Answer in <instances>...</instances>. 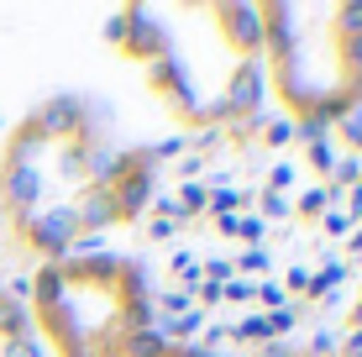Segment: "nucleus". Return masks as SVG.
Returning <instances> with one entry per match:
<instances>
[{
  "label": "nucleus",
  "mask_w": 362,
  "mask_h": 357,
  "mask_svg": "<svg viewBox=\"0 0 362 357\" xmlns=\"http://www.w3.org/2000/svg\"><path fill=\"white\" fill-rule=\"evenodd\" d=\"M346 326H352V331H362V300L352 305V315H346Z\"/></svg>",
  "instance_id": "6ab92c4d"
},
{
  "label": "nucleus",
  "mask_w": 362,
  "mask_h": 357,
  "mask_svg": "<svg viewBox=\"0 0 362 357\" xmlns=\"http://www.w3.org/2000/svg\"><path fill=\"white\" fill-rule=\"evenodd\" d=\"M305 289H310V268L294 263L289 274H284V294H305Z\"/></svg>",
  "instance_id": "4468645a"
},
{
  "label": "nucleus",
  "mask_w": 362,
  "mask_h": 357,
  "mask_svg": "<svg viewBox=\"0 0 362 357\" xmlns=\"http://www.w3.org/2000/svg\"><path fill=\"white\" fill-rule=\"evenodd\" d=\"M336 158H341V153H336V142H315V147H305V163L315 168V174L326 179V184H331V174H336Z\"/></svg>",
  "instance_id": "39448f33"
},
{
  "label": "nucleus",
  "mask_w": 362,
  "mask_h": 357,
  "mask_svg": "<svg viewBox=\"0 0 362 357\" xmlns=\"http://www.w3.org/2000/svg\"><path fill=\"white\" fill-rule=\"evenodd\" d=\"M289 184H294V168H289V163H279V168L268 174V189H273V194H284Z\"/></svg>",
  "instance_id": "2eb2a0df"
},
{
  "label": "nucleus",
  "mask_w": 362,
  "mask_h": 357,
  "mask_svg": "<svg viewBox=\"0 0 362 357\" xmlns=\"http://www.w3.org/2000/svg\"><path fill=\"white\" fill-rule=\"evenodd\" d=\"M236 221H242V216H216V231H221V237H236Z\"/></svg>",
  "instance_id": "f3484780"
},
{
  "label": "nucleus",
  "mask_w": 362,
  "mask_h": 357,
  "mask_svg": "<svg viewBox=\"0 0 362 357\" xmlns=\"http://www.w3.org/2000/svg\"><path fill=\"white\" fill-rule=\"evenodd\" d=\"M263 74L289 116L336 127L362 105V0L346 6H257Z\"/></svg>",
  "instance_id": "f257e3e1"
},
{
  "label": "nucleus",
  "mask_w": 362,
  "mask_h": 357,
  "mask_svg": "<svg viewBox=\"0 0 362 357\" xmlns=\"http://www.w3.org/2000/svg\"><path fill=\"white\" fill-rule=\"evenodd\" d=\"M257 142H268V147H289V121H263V131H257Z\"/></svg>",
  "instance_id": "f8f14e48"
},
{
  "label": "nucleus",
  "mask_w": 362,
  "mask_h": 357,
  "mask_svg": "<svg viewBox=\"0 0 362 357\" xmlns=\"http://www.w3.org/2000/svg\"><path fill=\"white\" fill-rule=\"evenodd\" d=\"M257 305H263V310L273 315V310H284V305H289V294H284L279 284H257V294H252Z\"/></svg>",
  "instance_id": "ddd939ff"
},
{
  "label": "nucleus",
  "mask_w": 362,
  "mask_h": 357,
  "mask_svg": "<svg viewBox=\"0 0 362 357\" xmlns=\"http://www.w3.org/2000/svg\"><path fill=\"white\" fill-rule=\"evenodd\" d=\"M257 205H263V221H284V216L294 211L289 194H273V189H263V200H257Z\"/></svg>",
  "instance_id": "9b49d317"
},
{
  "label": "nucleus",
  "mask_w": 362,
  "mask_h": 357,
  "mask_svg": "<svg viewBox=\"0 0 362 357\" xmlns=\"http://www.w3.org/2000/svg\"><path fill=\"white\" fill-rule=\"evenodd\" d=\"M236 237H242L247 247H263V237H268V221H263V216H242V221H236Z\"/></svg>",
  "instance_id": "6e6552de"
},
{
  "label": "nucleus",
  "mask_w": 362,
  "mask_h": 357,
  "mask_svg": "<svg viewBox=\"0 0 362 357\" xmlns=\"http://www.w3.org/2000/svg\"><path fill=\"white\" fill-rule=\"evenodd\" d=\"M331 137L341 142L352 158H362V105H357V110H346V116L336 121V127H331Z\"/></svg>",
  "instance_id": "7ed1b4c3"
},
{
  "label": "nucleus",
  "mask_w": 362,
  "mask_h": 357,
  "mask_svg": "<svg viewBox=\"0 0 362 357\" xmlns=\"http://www.w3.org/2000/svg\"><path fill=\"white\" fill-rule=\"evenodd\" d=\"M331 205H336V194L326 189V184H310V189L299 194V216H326Z\"/></svg>",
  "instance_id": "423d86ee"
},
{
  "label": "nucleus",
  "mask_w": 362,
  "mask_h": 357,
  "mask_svg": "<svg viewBox=\"0 0 362 357\" xmlns=\"http://www.w3.org/2000/svg\"><path fill=\"white\" fill-rule=\"evenodd\" d=\"M346 257H362V226H352V237H346Z\"/></svg>",
  "instance_id": "a211bd4d"
},
{
  "label": "nucleus",
  "mask_w": 362,
  "mask_h": 357,
  "mask_svg": "<svg viewBox=\"0 0 362 357\" xmlns=\"http://www.w3.org/2000/svg\"><path fill=\"white\" fill-rule=\"evenodd\" d=\"M268 263H273V257H268V247H247V252H242V257H236V263H231V268H236V279H242V274H263V268H268Z\"/></svg>",
  "instance_id": "1a4fd4ad"
},
{
  "label": "nucleus",
  "mask_w": 362,
  "mask_h": 357,
  "mask_svg": "<svg viewBox=\"0 0 362 357\" xmlns=\"http://www.w3.org/2000/svg\"><path fill=\"white\" fill-rule=\"evenodd\" d=\"M173 231H179V226H173V221H168V216H158V221H153V226H147V237H153V242H168V237H173Z\"/></svg>",
  "instance_id": "dca6fc26"
},
{
  "label": "nucleus",
  "mask_w": 362,
  "mask_h": 357,
  "mask_svg": "<svg viewBox=\"0 0 362 357\" xmlns=\"http://www.w3.org/2000/svg\"><path fill=\"white\" fill-rule=\"evenodd\" d=\"M226 331H231L236 341H263V347H268V341H279V336H273V321H268L263 310L242 315V321H236V326H226Z\"/></svg>",
  "instance_id": "f03ea898"
},
{
  "label": "nucleus",
  "mask_w": 362,
  "mask_h": 357,
  "mask_svg": "<svg viewBox=\"0 0 362 357\" xmlns=\"http://www.w3.org/2000/svg\"><path fill=\"white\" fill-rule=\"evenodd\" d=\"M252 294H257L252 279H226V284H221V300H231V305H247Z\"/></svg>",
  "instance_id": "9d476101"
},
{
  "label": "nucleus",
  "mask_w": 362,
  "mask_h": 357,
  "mask_svg": "<svg viewBox=\"0 0 362 357\" xmlns=\"http://www.w3.org/2000/svg\"><path fill=\"white\" fill-rule=\"evenodd\" d=\"M289 137L305 142V147H315V142H331V127L315 121V116H299V121H289Z\"/></svg>",
  "instance_id": "20e7f679"
},
{
  "label": "nucleus",
  "mask_w": 362,
  "mask_h": 357,
  "mask_svg": "<svg viewBox=\"0 0 362 357\" xmlns=\"http://www.w3.org/2000/svg\"><path fill=\"white\" fill-rule=\"evenodd\" d=\"M352 226H357V221L346 216L341 205H331V211L320 216V231H326V237H352Z\"/></svg>",
  "instance_id": "0eeeda50"
}]
</instances>
